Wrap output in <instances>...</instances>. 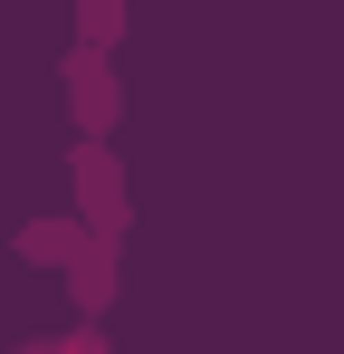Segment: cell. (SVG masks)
Returning a JSON list of instances; mask_svg holds the SVG:
<instances>
[{"mask_svg": "<svg viewBox=\"0 0 344 354\" xmlns=\"http://www.w3.org/2000/svg\"><path fill=\"white\" fill-rule=\"evenodd\" d=\"M10 354H115V345H106V326H57V335H29Z\"/></svg>", "mask_w": 344, "mask_h": 354, "instance_id": "obj_5", "label": "cell"}, {"mask_svg": "<svg viewBox=\"0 0 344 354\" xmlns=\"http://www.w3.org/2000/svg\"><path fill=\"white\" fill-rule=\"evenodd\" d=\"M57 86H67V115H77V144H106L115 124H124V77H115L106 48H67L57 67Z\"/></svg>", "mask_w": 344, "mask_h": 354, "instance_id": "obj_1", "label": "cell"}, {"mask_svg": "<svg viewBox=\"0 0 344 354\" xmlns=\"http://www.w3.org/2000/svg\"><path fill=\"white\" fill-rule=\"evenodd\" d=\"M77 239H86V221H77V211H48V221H19L10 249H19V268H57V278H67Z\"/></svg>", "mask_w": 344, "mask_h": 354, "instance_id": "obj_4", "label": "cell"}, {"mask_svg": "<svg viewBox=\"0 0 344 354\" xmlns=\"http://www.w3.org/2000/svg\"><path fill=\"white\" fill-rule=\"evenodd\" d=\"M115 278H124V239H77V259H67V297H77V316L86 326H106V306H115Z\"/></svg>", "mask_w": 344, "mask_h": 354, "instance_id": "obj_3", "label": "cell"}, {"mask_svg": "<svg viewBox=\"0 0 344 354\" xmlns=\"http://www.w3.org/2000/svg\"><path fill=\"white\" fill-rule=\"evenodd\" d=\"M67 182H77V221H86L96 239H124V230H134V192H124L115 144H77V153H67Z\"/></svg>", "mask_w": 344, "mask_h": 354, "instance_id": "obj_2", "label": "cell"}]
</instances>
